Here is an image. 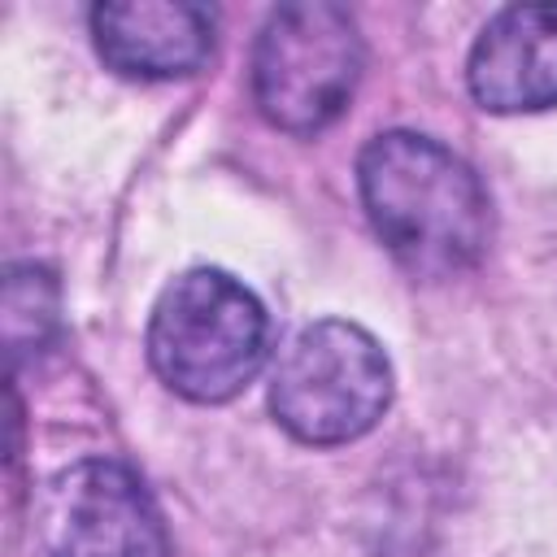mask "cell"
I'll use <instances>...</instances> for the list:
<instances>
[{
	"label": "cell",
	"mask_w": 557,
	"mask_h": 557,
	"mask_svg": "<svg viewBox=\"0 0 557 557\" xmlns=\"http://www.w3.org/2000/svg\"><path fill=\"white\" fill-rule=\"evenodd\" d=\"M357 187L383 248L418 278L470 270L492 239L479 174L431 135H374L357 157Z\"/></svg>",
	"instance_id": "1"
},
{
	"label": "cell",
	"mask_w": 557,
	"mask_h": 557,
	"mask_svg": "<svg viewBox=\"0 0 557 557\" xmlns=\"http://www.w3.org/2000/svg\"><path fill=\"white\" fill-rule=\"evenodd\" d=\"M270 352L261 300L226 270H187L152 305L148 361L187 400L218 405L239 396Z\"/></svg>",
	"instance_id": "2"
},
{
	"label": "cell",
	"mask_w": 557,
	"mask_h": 557,
	"mask_svg": "<svg viewBox=\"0 0 557 557\" xmlns=\"http://www.w3.org/2000/svg\"><path fill=\"white\" fill-rule=\"evenodd\" d=\"M392 405V366L383 344L344 318L309 322L287 339L270 379V409L300 444H348Z\"/></svg>",
	"instance_id": "3"
},
{
	"label": "cell",
	"mask_w": 557,
	"mask_h": 557,
	"mask_svg": "<svg viewBox=\"0 0 557 557\" xmlns=\"http://www.w3.org/2000/svg\"><path fill=\"white\" fill-rule=\"evenodd\" d=\"M361 35L331 0L278 4L252 48V96L265 122L292 135L331 126L361 78Z\"/></svg>",
	"instance_id": "4"
},
{
	"label": "cell",
	"mask_w": 557,
	"mask_h": 557,
	"mask_svg": "<svg viewBox=\"0 0 557 557\" xmlns=\"http://www.w3.org/2000/svg\"><path fill=\"white\" fill-rule=\"evenodd\" d=\"M48 557H170V535L139 474L109 457L52 474L39 500Z\"/></svg>",
	"instance_id": "5"
},
{
	"label": "cell",
	"mask_w": 557,
	"mask_h": 557,
	"mask_svg": "<svg viewBox=\"0 0 557 557\" xmlns=\"http://www.w3.org/2000/svg\"><path fill=\"white\" fill-rule=\"evenodd\" d=\"M470 91L492 113H535L557 104V4L500 9L474 39Z\"/></svg>",
	"instance_id": "6"
},
{
	"label": "cell",
	"mask_w": 557,
	"mask_h": 557,
	"mask_svg": "<svg viewBox=\"0 0 557 557\" xmlns=\"http://www.w3.org/2000/svg\"><path fill=\"white\" fill-rule=\"evenodd\" d=\"M96 52L126 78H183L213 48V13L187 0H122L91 9Z\"/></svg>",
	"instance_id": "7"
}]
</instances>
